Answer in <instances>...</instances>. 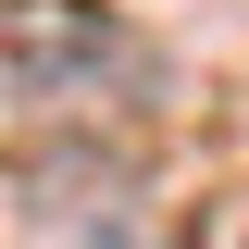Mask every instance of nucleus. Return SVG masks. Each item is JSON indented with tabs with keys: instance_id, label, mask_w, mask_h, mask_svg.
Listing matches in <instances>:
<instances>
[{
	"instance_id": "1",
	"label": "nucleus",
	"mask_w": 249,
	"mask_h": 249,
	"mask_svg": "<svg viewBox=\"0 0 249 249\" xmlns=\"http://www.w3.org/2000/svg\"><path fill=\"white\" fill-rule=\"evenodd\" d=\"M100 62H124V25L112 13H88V0H13L0 13V75H13V100H75L100 88Z\"/></svg>"
}]
</instances>
